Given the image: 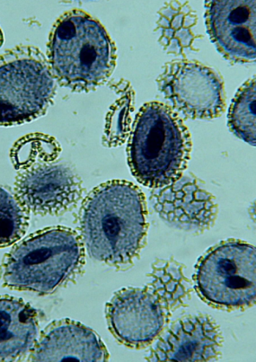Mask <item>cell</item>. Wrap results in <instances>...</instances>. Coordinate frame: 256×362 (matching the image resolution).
Segmentation results:
<instances>
[{
	"label": "cell",
	"mask_w": 256,
	"mask_h": 362,
	"mask_svg": "<svg viewBox=\"0 0 256 362\" xmlns=\"http://www.w3.org/2000/svg\"><path fill=\"white\" fill-rule=\"evenodd\" d=\"M147 215L146 198L137 185L109 181L83 201L78 234L92 259L117 269L129 268L146 244Z\"/></svg>",
	"instance_id": "1"
},
{
	"label": "cell",
	"mask_w": 256,
	"mask_h": 362,
	"mask_svg": "<svg viewBox=\"0 0 256 362\" xmlns=\"http://www.w3.org/2000/svg\"><path fill=\"white\" fill-rule=\"evenodd\" d=\"M47 55L57 83L74 92L89 93L109 81L117 49L99 21L75 8L52 25Z\"/></svg>",
	"instance_id": "2"
},
{
	"label": "cell",
	"mask_w": 256,
	"mask_h": 362,
	"mask_svg": "<svg viewBox=\"0 0 256 362\" xmlns=\"http://www.w3.org/2000/svg\"><path fill=\"white\" fill-rule=\"evenodd\" d=\"M192 152L190 132L179 114L160 102L138 112L128 141V163L144 187L160 189L179 180Z\"/></svg>",
	"instance_id": "3"
},
{
	"label": "cell",
	"mask_w": 256,
	"mask_h": 362,
	"mask_svg": "<svg viewBox=\"0 0 256 362\" xmlns=\"http://www.w3.org/2000/svg\"><path fill=\"white\" fill-rule=\"evenodd\" d=\"M85 247L81 235L64 226L44 228L24 238L8 252L1 267L4 286L48 295L81 272Z\"/></svg>",
	"instance_id": "4"
},
{
	"label": "cell",
	"mask_w": 256,
	"mask_h": 362,
	"mask_svg": "<svg viewBox=\"0 0 256 362\" xmlns=\"http://www.w3.org/2000/svg\"><path fill=\"white\" fill-rule=\"evenodd\" d=\"M57 83L40 49L18 46L0 55V127L43 116L54 101Z\"/></svg>",
	"instance_id": "5"
},
{
	"label": "cell",
	"mask_w": 256,
	"mask_h": 362,
	"mask_svg": "<svg viewBox=\"0 0 256 362\" xmlns=\"http://www.w3.org/2000/svg\"><path fill=\"white\" fill-rule=\"evenodd\" d=\"M199 297L209 305L238 310L253 305L256 294V253L238 240L221 243L199 260L193 277Z\"/></svg>",
	"instance_id": "6"
},
{
	"label": "cell",
	"mask_w": 256,
	"mask_h": 362,
	"mask_svg": "<svg viewBox=\"0 0 256 362\" xmlns=\"http://www.w3.org/2000/svg\"><path fill=\"white\" fill-rule=\"evenodd\" d=\"M156 82L173 110L188 119H214L225 111L222 78L199 62H170L163 67Z\"/></svg>",
	"instance_id": "7"
},
{
	"label": "cell",
	"mask_w": 256,
	"mask_h": 362,
	"mask_svg": "<svg viewBox=\"0 0 256 362\" xmlns=\"http://www.w3.org/2000/svg\"><path fill=\"white\" fill-rule=\"evenodd\" d=\"M105 312L113 337L125 346L135 349L151 344L171 316L161 300L147 286L117 291Z\"/></svg>",
	"instance_id": "8"
},
{
	"label": "cell",
	"mask_w": 256,
	"mask_h": 362,
	"mask_svg": "<svg viewBox=\"0 0 256 362\" xmlns=\"http://www.w3.org/2000/svg\"><path fill=\"white\" fill-rule=\"evenodd\" d=\"M15 197L35 215L57 216L72 210L82 199V182L65 165L39 163L19 170Z\"/></svg>",
	"instance_id": "9"
},
{
	"label": "cell",
	"mask_w": 256,
	"mask_h": 362,
	"mask_svg": "<svg viewBox=\"0 0 256 362\" xmlns=\"http://www.w3.org/2000/svg\"><path fill=\"white\" fill-rule=\"evenodd\" d=\"M205 20L211 42L227 60L252 63L256 56L255 0H214L206 3Z\"/></svg>",
	"instance_id": "10"
},
{
	"label": "cell",
	"mask_w": 256,
	"mask_h": 362,
	"mask_svg": "<svg viewBox=\"0 0 256 362\" xmlns=\"http://www.w3.org/2000/svg\"><path fill=\"white\" fill-rule=\"evenodd\" d=\"M223 335L208 315L183 317L158 339L148 361H215L222 356Z\"/></svg>",
	"instance_id": "11"
},
{
	"label": "cell",
	"mask_w": 256,
	"mask_h": 362,
	"mask_svg": "<svg viewBox=\"0 0 256 362\" xmlns=\"http://www.w3.org/2000/svg\"><path fill=\"white\" fill-rule=\"evenodd\" d=\"M150 202L167 224L181 230L202 233L214 226L218 214L214 197L195 180L182 177L152 192Z\"/></svg>",
	"instance_id": "12"
},
{
	"label": "cell",
	"mask_w": 256,
	"mask_h": 362,
	"mask_svg": "<svg viewBox=\"0 0 256 362\" xmlns=\"http://www.w3.org/2000/svg\"><path fill=\"white\" fill-rule=\"evenodd\" d=\"M109 352L98 334L81 322L62 320L44 330L30 352V361H107Z\"/></svg>",
	"instance_id": "13"
},
{
	"label": "cell",
	"mask_w": 256,
	"mask_h": 362,
	"mask_svg": "<svg viewBox=\"0 0 256 362\" xmlns=\"http://www.w3.org/2000/svg\"><path fill=\"white\" fill-rule=\"evenodd\" d=\"M39 329L36 309L22 298L0 296V361H21L30 355Z\"/></svg>",
	"instance_id": "14"
},
{
	"label": "cell",
	"mask_w": 256,
	"mask_h": 362,
	"mask_svg": "<svg viewBox=\"0 0 256 362\" xmlns=\"http://www.w3.org/2000/svg\"><path fill=\"white\" fill-rule=\"evenodd\" d=\"M198 16L187 4L165 3L158 11L156 30L158 42L169 54L185 56L194 49L199 35L195 33Z\"/></svg>",
	"instance_id": "15"
},
{
	"label": "cell",
	"mask_w": 256,
	"mask_h": 362,
	"mask_svg": "<svg viewBox=\"0 0 256 362\" xmlns=\"http://www.w3.org/2000/svg\"><path fill=\"white\" fill-rule=\"evenodd\" d=\"M183 268L182 264L173 259L158 260L148 276L151 281L147 287L161 300L170 314L187 305L192 298V284L184 276Z\"/></svg>",
	"instance_id": "16"
},
{
	"label": "cell",
	"mask_w": 256,
	"mask_h": 362,
	"mask_svg": "<svg viewBox=\"0 0 256 362\" xmlns=\"http://www.w3.org/2000/svg\"><path fill=\"white\" fill-rule=\"evenodd\" d=\"M255 77L245 83L236 93L228 114V126L233 134L255 146Z\"/></svg>",
	"instance_id": "17"
},
{
	"label": "cell",
	"mask_w": 256,
	"mask_h": 362,
	"mask_svg": "<svg viewBox=\"0 0 256 362\" xmlns=\"http://www.w3.org/2000/svg\"><path fill=\"white\" fill-rule=\"evenodd\" d=\"M61 151L54 138L35 134L17 142L11 151L12 162L17 170L29 166L54 162Z\"/></svg>",
	"instance_id": "18"
},
{
	"label": "cell",
	"mask_w": 256,
	"mask_h": 362,
	"mask_svg": "<svg viewBox=\"0 0 256 362\" xmlns=\"http://www.w3.org/2000/svg\"><path fill=\"white\" fill-rule=\"evenodd\" d=\"M28 226V210L15 196L0 187V249L20 241Z\"/></svg>",
	"instance_id": "19"
},
{
	"label": "cell",
	"mask_w": 256,
	"mask_h": 362,
	"mask_svg": "<svg viewBox=\"0 0 256 362\" xmlns=\"http://www.w3.org/2000/svg\"><path fill=\"white\" fill-rule=\"evenodd\" d=\"M128 95L122 97L116 105H114L110 114V119L107 120V129H105V140L109 146H120L125 142L128 134V114L131 107V102L134 97Z\"/></svg>",
	"instance_id": "20"
},
{
	"label": "cell",
	"mask_w": 256,
	"mask_h": 362,
	"mask_svg": "<svg viewBox=\"0 0 256 362\" xmlns=\"http://www.w3.org/2000/svg\"><path fill=\"white\" fill-rule=\"evenodd\" d=\"M4 41V33H3L1 28H0V47H1L3 46Z\"/></svg>",
	"instance_id": "21"
}]
</instances>
